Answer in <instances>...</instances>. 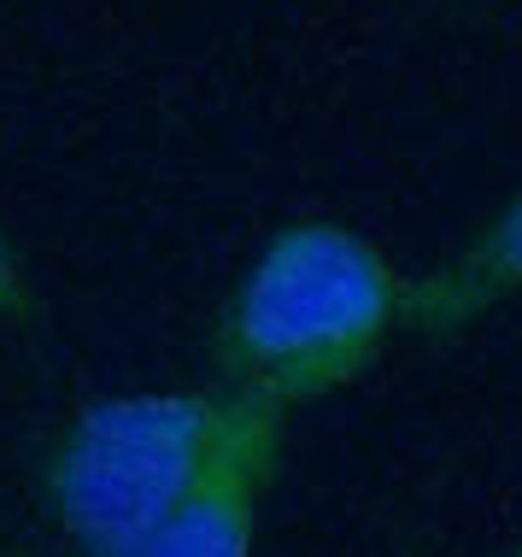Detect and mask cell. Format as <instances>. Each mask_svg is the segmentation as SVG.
<instances>
[{
	"label": "cell",
	"mask_w": 522,
	"mask_h": 557,
	"mask_svg": "<svg viewBox=\"0 0 522 557\" xmlns=\"http://www.w3.org/2000/svg\"><path fill=\"white\" fill-rule=\"evenodd\" d=\"M406 288L411 276L352 223H282L217 318V387L282 417L340 394L406 329Z\"/></svg>",
	"instance_id": "obj_1"
},
{
	"label": "cell",
	"mask_w": 522,
	"mask_h": 557,
	"mask_svg": "<svg viewBox=\"0 0 522 557\" xmlns=\"http://www.w3.org/2000/svg\"><path fill=\"white\" fill-rule=\"evenodd\" d=\"M235 394H112L83 405L48 458V499L83 557L136 552L206 475Z\"/></svg>",
	"instance_id": "obj_2"
},
{
	"label": "cell",
	"mask_w": 522,
	"mask_h": 557,
	"mask_svg": "<svg viewBox=\"0 0 522 557\" xmlns=\"http://www.w3.org/2000/svg\"><path fill=\"white\" fill-rule=\"evenodd\" d=\"M282 423L271 405L235 399V417L206 463V475L183 493V505L124 557H252L264 499L282 463Z\"/></svg>",
	"instance_id": "obj_3"
},
{
	"label": "cell",
	"mask_w": 522,
	"mask_h": 557,
	"mask_svg": "<svg viewBox=\"0 0 522 557\" xmlns=\"http://www.w3.org/2000/svg\"><path fill=\"white\" fill-rule=\"evenodd\" d=\"M522 299V194L499 206L446 264L411 276L406 288V329L423 341H446L475 318Z\"/></svg>",
	"instance_id": "obj_4"
},
{
	"label": "cell",
	"mask_w": 522,
	"mask_h": 557,
	"mask_svg": "<svg viewBox=\"0 0 522 557\" xmlns=\"http://www.w3.org/2000/svg\"><path fill=\"white\" fill-rule=\"evenodd\" d=\"M29 306H36V294H29V276H24V264H18V247H12L7 230H0V323L29 318Z\"/></svg>",
	"instance_id": "obj_5"
},
{
	"label": "cell",
	"mask_w": 522,
	"mask_h": 557,
	"mask_svg": "<svg viewBox=\"0 0 522 557\" xmlns=\"http://www.w3.org/2000/svg\"><path fill=\"white\" fill-rule=\"evenodd\" d=\"M517 557H522V546H517Z\"/></svg>",
	"instance_id": "obj_6"
}]
</instances>
